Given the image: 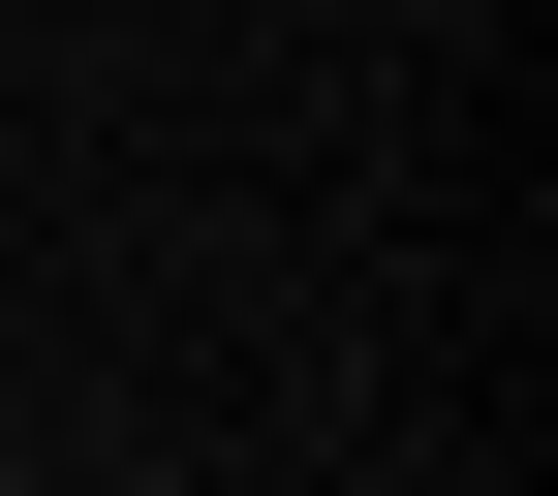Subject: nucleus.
Returning <instances> with one entry per match:
<instances>
[{
	"label": "nucleus",
	"instance_id": "obj_1",
	"mask_svg": "<svg viewBox=\"0 0 558 496\" xmlns=\"http://www.w3.org/2000/svg\"><path fill=\"white\" fill-rule=\"evenodd\" d=\"M0 496H32V465H0Z\"/></svg>",
	"mask_w": 558,
	"mask_h": 496
}]
</instances>
